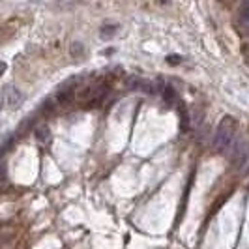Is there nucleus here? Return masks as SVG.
I'll list each match as a JSON object with an SVG mask.
<instances>
[{
    "label": "nucleus",
    "mask_w": 249,
    "mask_h": 249,
    "mask_svg": "<svg viewBox=\"0 0 249 249\" xmlns=\"http://www.w3.org/2000/svg\"><path fill=\"white\" fill-rule=\"evenodd\" d=\"M236 141V122L231 118V116H225L223 120L219 122L217 129H215V135L212 141V148L217 154H223L227 156L229 148L232 146V142Z\"/></svg>",
    "instance_id": "nucleus-1"
},
{
    "label": "nucleus",
    "mask_w": 249,
    "mask_h": 249,
    "mask_svg": "<svg viewBox=\"0 0 249 249\" xmlns=\"http://www.w3.org/2000/svg\"><path fill=\"white\" fill-rule=\"evenodd\" d=\"M227 158L238 169H248L249 167V141L248 139H238L232 142V146L227 152Z\"/></svg>",
    "instance_id": "nucleus-2"
},
{
    "label": "nucleus",
    "mask_w": 249,
    "mask_h": 249,
    "mask_svg": "<svg viewBox=\"0 0 249 249\" xmlns=\"http://www.w3.org/2000/svg\"><path fill=\"white\" fill-rule=\"evenodd\" d=\"M2 100H4V105L8 109H17V107L23 105L25 98H23L19 88L12 87V85H4V88H2Z\"/></svg>",
    "instance_id": "nucleus-3"
},
{
    "label": "nucleus",
    "mask_w": 249,
    "mask_h": 249,
    "mask_svg": "<svg viewBox=\"0 0 249 249\" xmlns=\"http://www.w3.org/2000/svg\"><path fill=\"white\" fill-rule=\"evenodd\" d=\"M34 135H36V141L39 144H49L51 142V129L47 125H37Z\"/></svg>",
    "instance_id": "nucleus-4"
},
{
    "label": "nucleus",
    "mask_w": 249,
    "mask_h": 249,
    "mask_svg": "<svg viewBox=\"0 0 249 249\" xmlns=\"http://www.w3.org/2000/svg\"><path fill=\"white\" fill-rule=\"evenodd\" d=\"M114 30H116V26H107V28L103 26V28H101V36L109 37L112 34V32H114Z\"/></svg>",
    "instance_id": "nucleus-5"
},
{
    "label": "nucleus",
    "mask_w": 249,
    "mask_h": 249,
    "mask_svg": "<svg viewBox=\"0 0 249 249\" xmlns=\"http://www.w3.org/2000/svg\"><path fill=\"white\" fill-rule=\"evenodd\" d=\"M182 58H178V56H169V62H180Z\"/></svg>",
    "instance_id": "nucleus-6"
}]
</instances>
